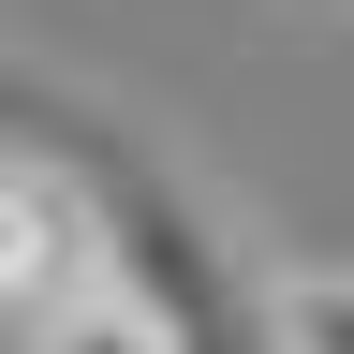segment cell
<instances>
[{
    "label": "cell",
    "instance_id": "6da1fadb",
    "mask_svg": "<svg viewBox=\"0 0 354 354\" xmlns=\"http://www.w3.org/2000/svg\"><path fill=\"white\" fill-rule=\"evenodd\" d=\"M104 281V221H88V192L59 162H30V148H0V339H30L59 295Z\"/></svg>",
    "mask_w": 354,
    "mask_h": 354
},
{
    "label": "cell",
    "instance_id": "7a4b0ae2",
    "mask_svg": "<svg viewBox=\"0 0 354 354\" xmlns=\"http://www.w3.org/2000/svg\"><path fill=\"white\" fill-rule=\"evenodd\" d=\"M266 339H281V354H354V266H295V281H266Z\"/></svg>",
    "mask_w": 354,
    "mask_h": 354
}]
</instances>
